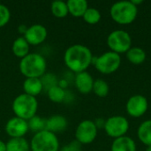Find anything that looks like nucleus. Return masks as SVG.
<instances>
[{
    "label": "nucleus",
    "instance_id": "cd10ccee",
    "mask_svg": "<svg viewBox=\"0 0 151 151\" xmlns=\"http://www.w3.org/2000/svg\"><path fill=\"white\" fill-rule=\"evenodd\" d=\"M11 19V12L9 8L3 4H0V28L4 27Z\"/></svg>",
    "mask_w": 151,
    "mask_h": 151
},
{
    "label": "nucleus",
    "instance_id": "9b49d317",
    "mask_svg": "<svg viewBox=\"0 0 151 151\" xmlns=\"http://www.w3.org/2000/svg\"><path fill=\"white\" fill-rule=\"evenodd\" d=\"M4 130L11 138H23L29 131V128L27 120L12 117L6 122Z\"/></svg>",
    "mask_w": 151,
    "mask_h": 151
},
{
    "label": "nucleus",
    "instance_id": "c756f323",
    "mask_svg": "<svg viewBox=\"0 0 151 151\" xmlns=\"http://www.w3.org/2000/svg\"><path fill=\"white\" fill-rule=\"evenodd\" d=\"M27 27H27V26H25V25H20V26H19V27H18V31H19V34H21V35H24L25 33L27 32Z\"/></svg>",
    "mask_w": 151,
    "mask_h": 151
},
{
    "label": "nucleus",
    "instance_id": "412c9836",
    "mask_svg": "<svg viewBox=\"0 0 151 151\" xmlns=\"http://www.w3.org/2000/svg\"><path fill=\"white\" fill-rule=\"evenodd\" d=\"M29 142L23 138H11L6 142V151H29Z\"/></svg>",
    "mask_w": 151,
    "mask_h": 151
},
{
    "label": "nucleus",
    "instance_id": "5701e85b",
    "mask_svg": "<svg viewBox=\"0 0 151 151\" xmlns=\"http://www.w3.org/2000/svg\"><path fill=\"white\" fill-rule=\"evenodd\" d=\"M50 11H51V13L53 14V16H55L56 18H58V19L65 18L69 14L66 2L60 1V0H57V1H54L51 3Z\"/></svg>",
    "mask_w": 151,
    "mask_h": 151
},
{
    "label": "nucleus",
    "instance_id": "4be33fe9",
    "mask_svg": "<svg viewBox=\"0 0 151 151\" xmlns=\"http://www.w3.org/2000/svg\"><path fill=\"white\" fill-rule=\"evenodd\" d=\"M47 95H48L49 99L51 102L56 103V104L63 103L66 99V96H67L66 91L64 89L63 87L59 86L58 84L49 88L47 90Z\"/></svg>",
    "mask_w": 151,
    "mask_h": 151
},
{
    "label": "nucleus",
    "instance_id": "f257e3e1",
    "mask_svg": "<svg viewBox=\"0 0 151 151\" xmlns=\"http://www.w3.org/2000/svg\"><path fill=\"white\" fill-rule=\"evenodd\" d=\"M93 58L89 48L82 44H73L65 50L64 62L70 71L79 73L85 72L92 65Z\"/></svg>",
    "mask_w": 151,
    "mask_h": 151
},
{
    "label": "nucleus",
    "instance_id": "b1692460",
    "mask_svg": "<svg viewBox=\"0 0 151 151\" xmlns=\"http://www.w3.org/2000/svg\"><path fill=\"white\" fill-rule=\"evenodd\" d=\"M92 91L95 93V95H96L99 97H105L109 95L110 87L105 81L102 79H98L94 81Z\"/></svg>",
    "mask_w": 151,
    "mask_h": 151
},
{
    "label": "nucleus",
    "instance_id": "a878e982",
    "mask_svg": "<svg viewBox=\"0 0 151 151\" xmlns=\"http://www.w3.org/2000/svg\"><path fill=\"white\" fill-rule=\"evenodd\" d=\"M82 18L86 23L89 25H96L101 20L102 15L97 9L94 7H88Z\"/></svg>",
    "mask_w": 151,
    "mask_h": 151
},
{
    "label": "nucleus",
    "instance_id": "1a4fd4ad",
    "mask_svg": "<svg viewBox=\"0 0 151 151\" xmlns=\"http://www.w3.org/2000/svg\"><path fill=\"white\" fill-rule=\"evenodd\" d=\"M98 128L95 121L90 119L82 120L76 127L75 141L81 145H88L92 143L97 136Z\"/></svg>",
    "mask_w": 151,
    "mask_h": 151
},
{
    "label": "nucleus",
    "instance_id": "0eeeda50",
    "mask_svg": "<svg viewBox=\"0 0 151 151\" xmlns=\"http://www.w3.org/2000/svg\"><path fill=\"white\" fill-rule=\"evenodd\" d=\"M107 45L111 51L117 54L127 53L132 48V38L125 30H115L109 34Z\"/></svg>",
    "mask_w": 151,
    "mask_h": 151
},
{
    "label": "nucleus",
    "instance_id": "423d86ee",
    "mask_svg": "<svg viewBox=\"0 0 151 151\" xmlns=\"http://www.w3.org/2000/svg\"><path fill=\"white\" fill-rule=\"evenodd\" d=\"M92 64L96 69L103 74H111L118 71L121 64L119 54L113 51H107L98 57H94Z\"/></svg>",
    "mask_w": 151,
    "mask_h": 151
},
{
    "label": "nucleus",
    "instance_id": "ddd939ff",
    "mask_svg": "<svg viewBox=\"0 0 151 151\" xmlns=\"http://www.w3.org/2000/svg\"><path fill=\"white\" fill-rule=\"evenodd\" d=\"M94 81H95L92 75L87 71L76 73L74 78V84L77 90L83 95H87L92 92Z\"/></svg>",
    "mask_w": 151,
    "mask_h": 151
},
{
    "label": "nucleus",
    "instance_id": "4468645a",
    "mask_svg": "<svg viewBox=\"0 0 151 151\" xmlns=\"http://www.w3.org/2000/svg\"><path fill=\"white\" fill-rule=\"evenodd\" d=\"M68 126L67 119L62 115H52L46 119L45 130H48L53 134L61 133L66 129Z\"/></svg>",
    "mask_w": 151,
    "mask_h": 151
},
{
    "label": "nucleus",
    "instance_id": "6e6552de",
    "mask_svg": "<svg viewBox=\"0 0 151 151\" xmlns=\"http://www.w3.org/2000/svg\"><path fill=\"white\" fill-rule=\"evenodd\" d=\"M104 129L108 136L117 139L127 134L129 130V122L123 116H112L105 120Z\"/></svg>",
    "mask_w": 151,
    "mask_h": 151
},
{
    "label": "nucleus",
    "instance_id": "c85d7f7f",
    "mask_svg": "<svg viewBox=\"0 0 151 151\" xmlns=\"http://www.w3.org/2000/svg\"><path fill=\"white\" fill-rule=\"evenodd\" d=\"M59 151H82V149H81V145L78 142L73 141L62 147Z\"/></svg>",
    "mask_w": 151,
    "mask_h": 151
},
{
    "label": "nucleus",
    "instance_id": "7ed1b4c3",
    "mask_svg": "<svg viewBox=\"0 0 151 151\" xmlns=\"http://www.w3.org/2000/svg\"><path fill=\"white\" fill-rule=\"evenodd\" d=\"M111 19L119 25L133 23L138 15V7L131 1H119L114 3L110 9Z\"/></svg>",
    "mask_w": 151,
    "mask_h": 151
},
{
    "label": "nucleus",
    "instance_id": "6ab92c4d",
    "mask_svg": "<svg viewBox=\"0 0 151 151\" xmlns=\"http://www.w3.org/2000/svg\"><path fill=\"white\" fill-rule=\"evenodd\" d=\"M137 135L139 141L146 145L151 146V119L143 121L138 127Z\"/></svg>",
    "mask_w": 151,
    "mask_h": 151
},
{
    "label": "nucleus",
    "instance_id": "39448f33",
    "mask_svg": "<svg viewBox=\"0 0 151 151\" xmlns=\"http://www.w3.org/2000/svg\"><path fill=\"white\" fill-rule=\"evenodd\" d=\"M29 145L32 151H59V141L57 134L48 130L35 134Z\"/></svg>",
    "mask_w": 151,
    "mask_h": 151
},
{
    "label": "nucleus",
    "instance_id": "2f4dec72",
    "mask_svg": "<svg viewBox=\"0 0 151 151\" xmlns=\"http://www.w3.org/2000/svg\"><path fill=\"white\" fill-rule=\"evenodd\" d=\"M131 2H132L135 6H137V7H138V5H139V4H142V3H143V1H142V0H138V1H137V0H132Z\"/></svg>",
    "mask_w": 151,
    "mask_h": 151
},
{
    "label": "nucleus",
    "instance_id": "473e14b6",
    "mask_svg": "<svg viewBox=\"0 0 151 151\" xmlns=\"http://www.w3.org/2000/svg\"><path fill=\"white\" fill-rule=\"evenodd\" d=\"M145 151H151V146H149V147H147V149L145 150Z\"/></svg>",
    "mask_w": 151,
    "mask_h": 151
},
{
    "label": "nucleus",
    "instance_id": "dca6fc26",
    "mask_svg": "<svg viewBox=\"0 0 151 151\" xmlns=\"http://www.w3.org/2000/svg\"><path fill=\"white\" fill-rule=\"evenodd\" d=\"M111 151H136V143L129 136H122L114 139L111 144Z\"/></svg>",
    "mask_w": 151,
    "mask_h": 151
},
{
    "label": "nucleus",
    "instance_id": "393cba45",
    "mask_svg": "<svg viewBox=\"0 0 151 151\" xmlns=\"http://www.w3.org/2000/svg\"><path fill=\"white\" fill-rule=\"evenodd\" d=\"M27 124H28L29 130H31L32 132L36 134V133H39L41 131L45 130L46 119L35 115L33 118H31L29 120H27Z\"/></svg>",
    "mask_w": 151,
    "mask_h": 151
},
{
    "label": "nucleus",
    "instance_id": "f8f14e48",
    "mask_svg": "<svg viewBox=\"0 0 151 151\" xmlns=\"http://www.w3.org/2000/svg\"><path fill=\"white\" fill-rule=\"evenodd\" d=\"M48 36L47 28L42 24H34L27 27V32L23 35L29 45L37 46L42 44Z\"/></svg>",
    "mask_w": 151,
    "mask_h": 151
},
{
    "label": "nucleus",
    "instance_id": "9d476101",
    "mask_svg": "<svg viewBox=\"0 0 151 151\" xmlns=\"http://www.w3.org/2000/svg\"><path fill=\"white\" fill-rule=\"evenodd\" d=\"M149 103L147 98L142 95H134L131 96L126 105L127 114L132 118H141L148 111Z\"/></svg>",
    "mask_w": 151,
    "mask_h": 151
},
{
    "label": "nucleus",
    "instance_id": "f03ea898",
    "mask_svg": "<svg viewBox=\"0 0 151 151\" xmlns=\"http://www.w3.org/2000/svg\"><path fill=\"white\" fill-rule=\"evenodd\" d=\"M19 68L26 78H42L47 70V61L39 53H29L20 59Z\"/></svg>",
    "mask_w": 151,
    "mask_h": 151
},
{
    "label": "nucleus",
    "instance_id": "20e7f679",
    "mask_svg": "<svg viewBox=\"0 0 151 151\" xmlns=\"http://www.w3.org/2000/svg\"><path fill=\"white\" fill-rule=\"evenodd\" d=\"M12 109L15 114V117L27 121L36 115L38 110V102L36 97L22 93L14 98Z\"/></svg>",
    "mask_w": 151,
    "mask_h": 151
},
{
    "label": "nucleus",
    "instance_id": "f3484780",
    "mask_svg": "<svg viewBox=\"0 0 151 151\" xmlns=\"http://www.w3.org/2000/svg\"><path fill=\"white\" fill-rule=\"evenodd\" d=\"M66 4L69 14L75 18L83 17L88 8V4L86 0H68Z\"/></svg>",
    "mask_w": 151,
    "mask_h": 151
},
{
    "label": "nucleus",
    "instance_id": "a211bd4d",
    "mask_svg": "<svg viewBox=\"0 0 151 151\" xmlns=\"http://www.w3.org/2000/svg\"><path fill=\"white\" fill-rule=\"evenodd\" d=\"M30 50V45L26 41V39L23 36H19L16 38L12 45V51L19 58H23L27 55L29 54Z\"/></svg>",
    "mask_w": 151,
    "mask_h": 151
},
{
    "label": "nucleus",
    "instance_id": "7c9ffc66",
    "mask_svg": "<svg viewBox=\"0 0 151 151\" xmlns=\"http://www.w3.org/2000/svg\"><path fill=\"white\" fill-rule=\"evenodd\" d=\"M0 151H6V142L0 140Z\"/></svg>",
    "mask_w": 151,
    "mask_h": 151
},
{
    "label": "nucleus",
    "instance_id": "2eb2a0df",
    "mask_svg": "<svg viewBox=\"0 0 151 151\" xmlns=\"http://www.w3.org/2000/svg\"><path fill=\"white\" fill-rule=\"evenodd\" d=\"M24 93L36 97L43 90V85L41 78H26L23 82Z\"/></svg>",
    "mask_w": 151,
    "mask_h": 151
},
{
    "label": "nucleus",
    "instance_id": "aec40b11",
    "mask_svg": "<svg viewBox=\"0 0 151 151\" xmlns=\"http://www.w3.org/2000/svg\"><path fill=\"white\" fill-rule=\"evenodd\" d=\"M127 60L133 65H142L146 60L147 55L143 49L140 47H132L127 53Z\"/></svg>",
    "mask_w": 151,
    "mask_h": 151
},
{
    "label": "nucleus",
    "instance_id": "bb28decb",
    "mask_svg": "<svg viewBox=\"0 0 151 151\" xmlns=\"http://www.w3.org/2000/svg\"><path fill=\"white\" fill-rule=\"evenodd\" d=\"M42 85H43V89L46 88L47 90L56 85H58V79L57 77L52 74V73H45L42 78Z\"/></svg>",
    "mask_w": 151,
    "mask_h": 151
}]
</instances>
